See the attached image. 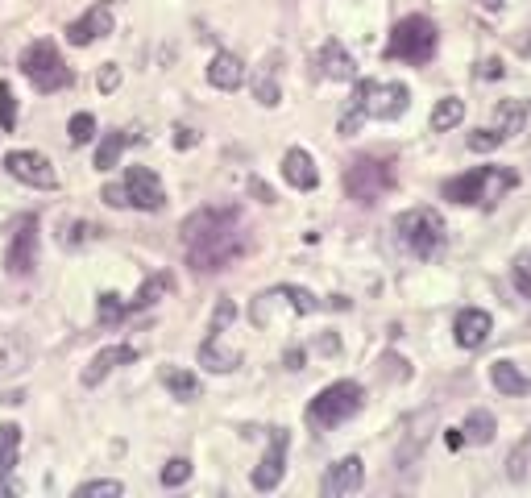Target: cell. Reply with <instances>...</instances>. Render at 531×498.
Returning <instances> with one entry per match:
<instances>
[{"label": "cell", "mask_w": 531, "mask_h": 498, "mask_svg": "<svg viewBox=\"0 0 531 498\" xmlns=\"http://www.w3.org/2000/svg\"><path fill=\"white\" fill-rule=\"evenodd\" d=\"M270 308H287V312H295V316H312V312H320V299H316L312 291H303V287H270V291H262V295L254 299V308H249V320H254L258 328H266V324H270Z\"/></svg>", "instance_id": "30bf717a"}, {"label": "cell", "mask_w": 531, "mask_h": 498, "mask_svg": "<svg viewBox=\"0 0 531 498\" xmlns=\"http://www.w3.org/2000/svg\"><path fill=\"white\" fill-rule=\"evenodd\" d=\"M519 50H523V54H531V30H527V38H519Z\"/></svg>", "instance_id": "c3c4849f"}, {"label": "cell", "mask_w": 531, "mask_h": 498, "mask_svg": "<svg viewBox=\"0 0 531 498\" xmlns=\"http://www.w3.org/2000/svg\"><path fill=\"white\" fill-rule=\"evenodd\" d=\"M287 445H291V436H287V428H274L270 432V449H266V457H262V465L254 469V490H274L278 482H283V474H287Z\"/></svg>", "instance_id": "5bb4252c"}, {"label": "cell", "mask_w": 531, "mask_h": 498, "mask_svg": "<svg viewBox=\"0 0 531 498\" xmlns=\"http://www.w3.org/2000/svg\"><path fill=\"white\" fill-rule=\"evenodd\" d=\"M482 9H490V13H498V9H502V0H482Z\"/></svg>", "instance_id": "7dc6e473"}, {"label": "cell", "mask_w": 531, "mask_h": 498, "mask_svg": "<svg viewBox=\"0 0 531 498\" xmlns=\"http://www.w3.org/2000/svg\"><path fill=\"white\" fill-rule=\"evenodd\" d=\"M171 287H175V279L162 270V274H154V279H146V283H142V291H137V295L125 303V308H129V312H142V308H150V303H158V299H162L166 291H171Z\"/></svg>", "instance_id": "4316f807"}, {"label": "cell", "mask_w": 531, "mask_h": 498, "mask_svg": "<svg viewBox=\"0 0 531 498\" xmlns=\"http://www.w3.org/2000/svg\"><path fill=\"white\" fill-rule=\"evenodd\" d=\"M465 121V100L461 96H444L436 108H432V129L436 133H449V129H457Z\"/></svg>", "instance_id": "83f0119b"}, {"label": "cell", "mask_w": 531, "mask_h": 498, "mask_svg": "<svg viewBox=\"0 0 531 498\" xmlns=\"http://www.w3.org/2000/svg\"><path fill=\"white\" fill-rule=\"evenodd\" d=\"M9 274H30L38 266V216H25L13 241H9V254H5Z\"/></svg>", "instance_id": "4fadbf2b"}, {"label": "cell", "mask_w": 531, "mask_h": 498, "mask_svg": "<svg viewBox=\"0 0 531 498\" xmlns=\"http://www.w3.org/2000/svg\"><path fill=\"white\" fill-rule=\"evenodd\" d=\"M411 92L403 83H382V79H361L353 88V100L345 104V113L337 121V133L353 137L361 129V121H395L407 113Z\"/></svg>", "instance_id": "7a4b0ae2"}, {"label": "cell", "mask_w": 531, "mask_h": 498, "mask_svg": "<svg viewBox=\"0 0 531 498\" xmlns=\"http://www.w3.org/2000/svg\"><path fill=\"white\" fill-rule=\"evenodd\" d=\"M490 382H494V386H498V391L507 395V399L531 395V378H523V374L515 370V362H507V357H502V362H494V366H490Z\"/></svg>", "instance_id": "603a6c76"}, {"label": "cell", "mask_w": 531, "mask_h": 498, "mask_svg": "<svg viewBox=\"0 0 531 498\" xmlns=\"http://www.w3.org/2000/svg\"><path fill=\"white\" fill-rule=\"evenodd\" d=\"M361 403H366V391H361L357 382H332L307 403V424L320 428V432L341 428L345 420H353V415L361 411Z\"/></svg>", "instance_id": "277c9868"}, {"label": "cell", "mask_w": 531, "mask_h": 498, "mask_svg": "<svg viewBox=\"0 0 531 498\" xmlns=\"http://www.w3.org/2000/svg\"><path fill=\"white\" fill-rule=\"evenodd\" d=\"M523 121H527V104L523 100H502L494 108V133L502 137V142L515 137V133H523Z\"/></svg>", "instance_id": "cb8c5ba5"}, {"label": "cell", "mask_w": 531, "mask_h": 498, "mask_svg": "<svg viewBox=\"0 0 531 498\" xmlns=\"http://www.w3.org/2000/svg\"><path fill=\"white\" fill-rule=\"evenodd\" d=\"M100 196H104V204H108V208H129V196H125V183H108V187L100 191Z\"/></svg>", "instance_id": "60d3db41"}, {"label": "cell", "mask_w": 531, "mask_h": 498, "mask_svg": "<svg viewBox=\"0 0 531 498\" xmlns=\"http://www.w3.org/2000/svg\"><path fill=\"white\" fill-rule=\"evenodd\" d=\"M498 146H502V137H498L494 129H473V133H469V150L490 154V150H498Z\"/></svg>", "instance_id": "74e56055"}, {"label": "cell", "mask_w": 531, "mask_h": 498, "mask_svg": "<svg viewBox=\"0 0 531 498\" xmlns=\"http://www.w3.org/2000/svg\"><path fill=\"white\" fill-rule=\"evenodd\" d=\"M278 59H274V54H270V59L262 63V71L254 75V96H258V104H266V108H274L278 100H283V92H278V79H274V67Z\"/></svg>", "instance_id": "f1b7e54d"}, {"label": "cell", "mask_w": 531, "mask_h": 498, "mask_svg": "<svg viewBox=\"0 0 531 498\" xmlns=\"http://www.w3.org/2000/svg\"><path fill=\"white\" fill-rule=\"evenodd\" d=\"M507 474H511L515 482H527V478H531V432L511 449V457H507Z\"/></svg>", "instance_id": "1f68e13d"}, {"label": "cell", "mask_w": 531, "mask_h": 498, "mask_svg": "<svg viewBox=\"0 0 531 498\" xmlns=\"http://www.w3.org/2000/svg\"><path fill=\"white\" fill-rule=\"evenodd\" d=\"M208 83H212V88H220V92H237L241 83H245V63L237 59V54L220 50L216 59L208 63Z\"/></svg>", "instance_id": "ffe728a7"}, {"label": "cell", "mask_w": 531, "mask_h": 498, "mask_svg": "<svg viewBox=\"0 0 531 498\" xmlns=\"http://www.w3.org/2000/svg\"><path fill=\"white\" fill-rule=\"evenodd\" d=\"M436 42H440V34H436V25L428 17H419V13L415 17H403L395 25V34H390V42H386V59L424 67V63H432Z\"/></svg>", "instance_id": "8992f818"}, {"label": "cell", "mask_w": 531, "mask_h": 498, "mask_svg": "<svg viewBox=\"0 0 531 498\" xmlns=\"http://www.w3.org/2000/svg\"><path fill=\"white\" fill-rule=\"evenodd\" d=\"M0 129H5V133L17 129V100H13L9 83H0Z\"/></svg>", "instance_id": "836d02e7"}, {"label": "cell", "mask_w": 531, "mask_h": 498, "mask_svg": "<svg viewBox=\"0 0 531 498\" xmlns=\"http://www.w3.org/2000/svg\"><path fill=\"white\" fill-rule=\"evenodd\" d=\"M361 482H366V465H361V457H341L337 465H328V474H324V494H328V498L357 494Z\"/></svg>", "instance_id": "2e32d148"}, {"label": "cell", "mask_w": 531, "mask_h": 498, "mask_svg": "<svg viewBox=\"0 0 531 498\" xmlns=\"http://www.w3.org/2000/svg\"><path fill=\"white\" fill-rule=\"evenodd\" d=\"M444 445H449V449H461V445H465V428H449V432H444Z\"/></svg>", "instance_id": "7bdbcfd3"}, {"label": "cell", "mask_w": 531, "mask_h": 498, "mask_svg": "<svg viewBox=\"0 0 531 498\" xmlns=\"http://www.w3.org/2000/svg\"><path fill=\"white\" fill-rule=\"evenodd\" d=\"M75 494H79V498H121L125 486H121V482H83Z\"/></svg>", "instance_id": "8d00e7d4"}, {"label": "cell", "mask_w": 531, "mask_h": 498, "mask_svg": "<svg viewBox=\"0 0 531 498\" xmlns=\"http://www.w3.org/2000/svg\"><path fill=\"white\" fill-rule=\"evenodd\" d=\"M395 229H399V241L411 249L415 258H440L444 254V220L436 208H411L395 220Z\"/></svg>", "instance_id": "52a82bcc"}, {"label": "cell", "mask_w": 531, "mask_h": 498, "mask_svg": "<svg viewBox=\"0 0 531 498\" xmlns=\"http://www.w3.org/2000/svg\"><path fill=\"white\" fill-rule=\"evenodd\" d=\"M303 366V349H291L287 353V370H299Z\"/></svg>", "instance_id": "bcb514c9"}, {"label": "cell", "mask_w": 531, "mask_h": 498, "mask_svg": "<svg viewBox=\"0 0 531 498\" xmlns=\"http://www.w3.org/2000/svg\"><path fill=\"white\" fill-rule=\"evenodd\" d=\"M125 196H129V208H142V212H158L166 204V191L158 183V175L150 166H129L125 171Z\"/></svg>", "instance_id": "7c38bea8"}, {"label": "cell", "mask_w": 531, "mask_h": 498, "mask_svg": "<svg viewBox=\"0 0 531 498\" xmlns=\"http://www.w3.org/2000/svg\"><path fill=\"white\" fill-rule=\"evenodd\" d=\"M175 146H179V150L200 146V133H195V129H187V125H179V129H175Z\"/></svg>", "instance_id": "b9f144b4"}, {"label": "cell", "mask_w": 531, "mask_h": 498, "mask_svg": "<svg viewBox=\"0 0 531 498\" xmlns=\"http://www.w3.org/2000/svg\"><path fill=\"white\" fill-rule=\"evenodd\" d=\"M316 67H320L324 79H353V75H357L353 54H349L341 42H324V50L316 54Z\"/></svg>", "instance_id": "44dd1931"}, {"label": "cell", "mask_w": 531, "mask_h": 498, "mask_svg": "<svg viewBox=\"0 0 531 498\" xmlns=\"http://www.w3.org/2000/svg\"><path fill=\"white\" fill-rule=\"evenodd\" d=\"M233 316H237V303L220 299L216 312H212V332H208V341L200 345V366H208L212 374H233L241 366V349H233L225 341V328L233 324Z\"/></svg>", "instance_id": "ba28073f"}, {"label": "cell", "mask_w": 531, "mask_h": 498, "mask_svg": "<svg viewBox=\"0 0 531 498\" xmlns=\"http://www.w3.org/2000/svg\"><path fill=\"white\" fill-rule=\"evenodd\" d=\"M283 179L291 183V187H299V191H316L320 187V171H316V162H312V154L307 150H287V158H283Z\"/></svg>", "instance_id": "d6986e66"}, {"label": "cell", "mask_w": 531, "mask_h": 498, "mask_svg": "<svg viewBox=\"0 0 531 498\" xmlns=\"http://www.w3.org/2000/svg\"><path fill=\"white\" fill-rule=\"evenodd\" d=\"M390 187H395V166H390L386 158H370L366 154L345 171V191H349V200H357V204L382 200Z\"/></svg>", "instance_id": "9c48e42d"}, {"label": "cell", "mask_w": 531, "mask_h": 498, "mask_svg": "<svg viewBox=\"0 0 531 498\" xmlns=\"http://www.w3.org/2000/svg\"><path fill=\"white\" fill-rule=\"evenodd\" d=\"M133 142H146L137 129H117V133H108L104 142H100V150H96V171H113V166L121 162V154H125V146H133Z\"/></svg>", "instance_id": "7402d4cb"}, {"label": "cell", "mask_w": 531, "mask_h": 498, "mask_svg": "<svg viewBox=\"0 0 531 498\" xmlns=\"http://www.w3.org/2000/svg\"><path fill=\"white\" fill-rule=\"evenodd\" d=\"M129 362H137V349L133 345H108V349H100L92 357V366L83 370V386H100L117 366H129Z\"/></svg>", "instance_id": "e0dca14e"}, {"label": "cell", "mask_w": 531, "mask_h": 498, "mask_svg": "<svg viewBox=\"0 0 531 498\" xmlns=\"http://www.w3.org/2000/svg\"><path fill=\"white\" fill-rule=\"evenodd\" d=\"M478 75H482V79H498V75H502V63H498V59H486V63L478 67Z\"/></svg>", "instance_id": "ee69618b"}, {"label": "cell", "mask_w": 531, "mask_h": 498, "mask_svg": "<svg viewBox=\"0 0 531 498\" xmlns=\"http://www.w3.org/2000/svg\"><path fill=\"white\" fill-rule=\"evenodd\" d=\"M465 440H473V445H490L494 440V415L490 411H469V420H465Z\"/></svg>", "instance_id": "4dcf8cb0"}, {"label": "cell", "mask_w": 531, "mask_h": 498, "mask_svg": "<svg viewBox=\"0 0 531 498\" xmlns=\"http://www.w3.org/2000/svg\"><path fill=\"white\" fill-rule=\"evenodd\" d=\"M125 316H129V308L121 303V295L104 291V295H100V320H104V324H117V320H125Z\"/></svg>", "instance_id": "e575fe53"}, {"label": "cell", "mask_w": 531, "mask_h": 498, "mask_svg": "<svg viewBox=\"0 0 531 498\" xmlns=\"http://www.w3.org/2000/svg\"><path fill=\"white\" fill-rule=\"evenodd\" d=\"M453 332H457V345H461V349H482V345L490 341V312H482V308L457 312Z\"/></svg>", "instance_id": "ac0fdd59"}, {"label": "cell", "mask_w": 531, "mask_h": 498, "mask_svg": "<svg viewBox=\"0 0 531 498\" xmlns=\"http://www.w3.org/2000/svg\"><path fill=\"white\" fill-rule=\"evenodd\" d=\"M249 191H254V196H258L262 204H274V196H270V191H266V187H262L258 179H254V183H249Z\"/></svg>", "instance_id": "f6af8a7d"}, {"label": "cell", "mask_w": 531, "mask_h": 498, "mask_svg": "<svg viewBox=\"0 0 531 498\" xmlns=\"http://www.w3.org/2000/svg\"><path fill=\"white\" fill-rule=\"evenodd\" d=\"M183 245H187V262L212 274V270H225L233 266L249 241L241 233V212L237 208H200L183 220Z\"/></svg>", "instance_id": "6da1fadb"}, {"label": "cell", "mask_w": 531, "mask_h": 498, "mask_svg": "<svg viewBox=\"0 0 531 498\" xmlns=\"http://www.w3.org/2000/svg\"><path fill=\"white\" fill-rule=\"evenodd\" d=\"M162 386L171 391L179 403H191V399H200V378L179 370V366H162Z\"/></svg>", "instance_id": "d4e9b609"}, {"label": "cell", "mask_w": 531, "mask_h": 498, "mask_svg": "<svg viewBox=\"0 0 531 498\" xmlns=\"http://www.w3.org/2000/svg\"><path fill=\"white\" fill-rule=\"evenodd\" d=\"M191 478V461L187 457H171L166 461V469H162V486H183Z\"/></svg>", "instance_id": "d590c367"}, {"label": "cell", "mask_w": 531, "mask_h": 498, "mask_svg": "<svg viewBox=\"0 0 531 498\" xmlns=\"http://www.w3.org/2000/svg\"><path fill=\"white\" fill-rule=\"evenodd\" d=\"M17 449H21V428L17 424H0V478L13 474Z\"/></svg>", "instance_id": "f546056e"}, {"label": "cell", "mask_w": 531, "mask_h": 498, "mask_svg": "<svg viewBox=\"0 0 531 498\" xmlns=\"http://www.w3.org/2000/svg\"><path fill=\"white\" fill-rule=\"evenodd\" d=\"M5 171L21 183H30L38 191H54L59 187V171H54V162L38 150H9L5 154Z\"/></svg>", "instance_id": "8fae6325"}, {"label": "cell", "mask_w": 531, "mask_h": 498, "mask_svg": "<svg viewBox=\"0 0 531 498\" xmlns=\"http://www.w3.org/2000/svg\"><path fill=\"white\" fill-rule=\"evenodd\" d=\"M519 183L515 171H507V166H478V171L469 175H457L444 183V200L453 204H478V208H494L507 191Z\"/></svg>", "instance_id": "3957f363"}, {"label": "cell", "mask_w": 531, "mask_h": 498, "mask_svg": "<svg viewBox=\"0 0 531 498\" xmlns=\"http://www.w3.org/2000/svg\"><path fill=\"white\" fill-rule=\"evenodd\" d=\"M67 137H71V146L92 142V137H96V117L92 113H75L71 125H67Z\"/></svg>", "instance_id": "d6a6232c"}, {"label": "cell", "mask_w": 531, "mask_h": 498, "mask_svg": "<svg viewBox=\"0 0 531 498\" xmlns=\"http://www.w3.org/2000/svg\"><path fill=\"white\" fill-rule=\"evenodd\" d=\"M25 366V341L13 328H0V374H17Z\"/></svg>", "instance_id": "484cf974"}, {"label": "cell", "mask_w": 531, "mask_h": 498, "mask_svg": "<svg viewBox=\"0 0 531 498\" xmlns=\"http://www.w3.org/2000/svg\"><path fill=\"white\" fill-rule=\"evenodd\" d=\"M104 34H113V5H108V0H100V5H92L79 21L67 25V42L71 46H92Z\"/></svg>", "instance_id": "9a60e30c"}, {"label": "cell", "mask_w": 531, "mask_h": 498, "mask_svg": "<svg viewBox=\"0 0 531 498\" xmlns=\"http://www.w3.org/2000/svg\"><path fill=\"white\" fill-rule=\"evenodd\" d=\"M21 71H25V79H30L42 96L71 88V67L63 63L59 46H54L50 38H38V42H30V46L21 50Z\"/></svg>", "instance_id": "5b68a950"}, {"label": "cell", "mask_w": 531, "mask_h": 498, "mask_svg": "<svg viewBox=\"0 0 531 498\" xmlns=\"http://www.w3.org/2000/svg\"><path fill=\"white\" fill-rule=\"evenodd\" d=\"M515 287L531 299V249H523V254L515 258Z\"/></svg>", "instance_id": "f35d334b"}, {"label": "cell", "mask_w": 531, "mask_h": 498, "mask_svg": "<svg viewBox=\"0 0 531 498\" xmlns=\"http://www.w3.org/2000/svg\"><path fill=\"white\" fill-rule=\"evenodd\" d=\"M96 83H100V92H117V88H121V67H117V63H104Z\"/></svg>", "instance_id": "ab89813d"}]
</instances>
